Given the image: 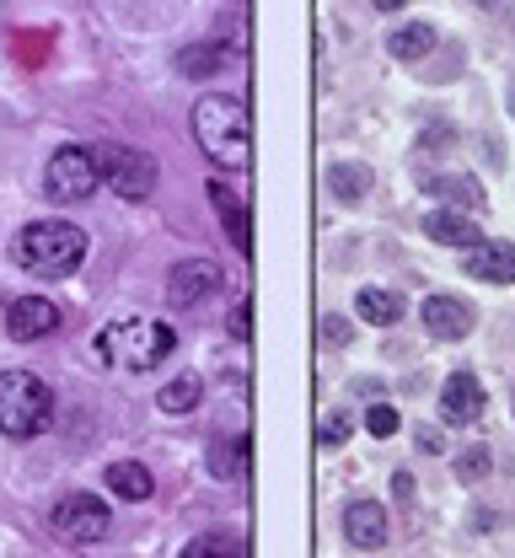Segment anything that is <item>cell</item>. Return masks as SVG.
<instances>
[{"mask_svg":"<svg viewBox=\"0 0 515 558\" xmlns=\"http://www.w3.org/2000/svg\"><path fill=\"white\" fill-rule=\"evenodd\" d=\"M177 349V333L172 323H156V317H119V323H102L97 339H91V354L113 371H156L161 360H172Z\"/></svg>","mask_w":515,"mask_h":558,"instance_id":"obj_1","label":"cell"},{"mask_svg":"<svg viewBox=\"0 0 515 558\" xmlns=\"http://www.w3.org/2000/svg\"><path fill=\"white\" fill-rule=\"evenodd\" d=\"M194 140H199V150L210 156V161H221V167H247V150H253V124H247V102L242 97H199L194 102Z\"/></svg>","mask_w":515,"mask_h":558,"instance_id":"obj_2","label":"cell"},{"mask_svg":"<svg viewBox=\"0 0 515 558\" xmlns=\"http://www.w3.org/2000/svg\"><path fill=\"white\" fill-rule=\"evenodd\" d=\"M11 253H16V264L27 275L65 279L86 264V231L71 226V220H33V226H22V236H16Z\"/></svg>","mask_w":515,"mask_h":558,"instance_id":"obj_3","label":"cell"},{"mask_svg":"<svg viewBox=\"0 0 515 558\" xmlns=\"http://www.w3.org/2000/svg\"><path fill=\"white\" fill-rule=\"evenodd\" d=\"M54 424V392L33 371H0V435L33 440Z\"/></svg>","mask_w":515,"mask_h":558,"instance_id":"obj_4","label":"cell"},{"mask_svg":"<svg viewBox=\"0 0 515 558\" xmlns=\"http://www.w3.org/2000/svg\"><path fill=\"white\" fill-rule=\"evenodd\" d=\"M44 189L49 199L75 205V199H91L102 189V161H97V145H60L44 167Z\"/></svg>","mask_w":515,"mask_h":558,"instance_id":"obj_5","label":"cell"},{"mask_svg":"<svg viewBox=\"0 0 515 558\" xmlns=\"http://www.w3.org/2000/svg\"><path fill=\"white\" fill-rule=\"evenodd\" d=\"M49 532L60 543H102L108 537V505L97 494H60L49 510Z\"/></svg>","mask_w":515,"mask_h":558,"instance_id":"obj_6","label":"cell"},{"mask_svg":"<svg viewBox=\"0 0 515 558\" xmlns=\"http://www.w3.org/2000/svg\"><path fill=\"white\" fill-rule=\"evenodd\" d=\"M97 161H102V183H113L119 199H150L156 194V161H150L146 150L97 145Z\"/></svg>","mask_w":515,"mask_h":558,"instance_id":"obj_7","label":"cell"},{"mask_svg":"<svg viewBox=\"0 0 515 558\" xmlns=\"http://www.w3.org/2000/svg\"><path fill=\"white\" fill-rule=\"evenodd\" d=\"M54 328H60V306H54L49 295H16V301L5 306V333H11L16 344L49 339Z\"/></svg>","mask_w":515,"mask_h":558,"instance_id":"obj_8","label":"cell"},{"mask_svg":"<svg viewBox=\"0 0 515 558\" xmlns=\"http://www.w3.org/2000/svg\"><path fill=\"white\" fill-rule=\"evenodd\" d=\"M221 269L210 264V258H188V264H177L172 279H167V301L177 306V312H188V306H199L205 295H216L221 290Z\"/></svg>","mask_w":515,"mask_h":558,"instance_id":"obj_9","label":"cell"},{"mask_svg":"<svg viewBox=\"0 0 515 558\" xmlns=\"http://www.w3.org/2000/svg\"><path fill=\"white\" fill-rule=\"evenodd\" d=\"M483 381L473 376V371H451L441 387V418L445 424H473V418L483 414Z\"/></svg>","mask_w":515,"mask_h":558,"instance_id":"obj_10","label":"cell"},{"mask_svg":"<svg viewBox=\"0 0 515 558\" xmlns=\"http://www.w3.org/2000/svg\"><path fill=\"white\" fill-rule=\"evenodd\" d=\"M419 317H425V333L441 339V344H456V339L473 333V312H467L456 295H430V301L419 306Z\"/></svg>","mask_w":515,"mask_h":558,"instance_id":"obj_11","label":"cell"},{"mask_svg":"<svg viewBox=\"0 0 515 558\" xmlns=\"http://www.w3.org/2000/svg\"><path fill=\"white\" fill-rule=\"evenodd\" d=\"M467 279H489V284H515V242L500 236H483L473 253H467Z\"/></svg>","mask_w":515,"mask_h":558,"instance_id":"obj_12","label":"cell"},{"mask_svg":"<svg viewBox=\"0 0 515 558\" xmlns=\"http://www.w3.org/2000/svg\"><path fill=\"white\" fill-rule=\"evenodd\" d=\"M344 537L355 543V548H381L387 543V510L376 505V499H355V505H344Z\"/></svg>","mask_w":515,"mask_h":558,"instance_id":"obj_13","label":"cell"},{"mask_svg":"<svg viewBox=\"0 0 515 558\" xmlns=\"http://www.w3.org/2000/svg\"><path fill=\"white\" fill-rule=\"evenodd\" d=\"M425 236L441 242V247H467V253L483 242L478 220H467V215H456V209H430V215H425Z\"/></svg>","mask_w":515,"mask_h":558,"instance_id":"obj_14","label":"cell"},{"mask_svg":"<svg viewBox=\"0 0 515 558\" xmlns=\"http://www.w3.org/2000/svg\"><path fill=\"white\" fill-rule=\"evenodd\" d=\"M205 194H210V205L221 209L231 247H236V253H253V231H247V205H242V194H236L231 183H216V178H210V189H205Z\"/></svg>","mask_w":515,"mask_h":558,"instance_id":"obj_15","label":"cell"},{"mask_svg":"<svg viewBox=\"0 0 515 558\" xmlns=\"http://www.w3.org/2000/svg\"><path fill=\"white\" fill-rule=\"evenodd\" d=\"M430 49H436V27L430 22H403V27L387 33V54L392 60H425Z\"/></svg>","mask_w":515,"mask_h":558,"instance_id":"obj_16","label":"cell"},{"mask_svg":"<svg viewBox=\"0 0 515 558\" xmlns=\"http://www.w3.org/2000/svg\"><path fill=\"white\" fill-rule=\"evenodd\" d=\"M328 189H333V199L360 205V199L370 194V167H360V161H339V167H328Z\"/></svg>","mask_w":515,"mask_h":558,"instance_id":"obj_17","label":"cell"},{"mask_svg":"<svg viewBox=\"0 0 515 558\" xmlns=\"http://www.w3.org/2000/svg\"><path fill=\"white\" fill-rule=\"evenodd\" d=\"M355 312H360L366 323H376V328H392V323L403 317V295H397V290H376V284H366L360 301H355Z\"/></svg>","mask_w":515,"mask_h":558,"instance_id":"obj_18","label":"cell"},{"mask_svg":"<svg viewBox=\"0 0 515 558\" xmlns=\"http://www.w3.org/2000/svg\"><path fill=\"white\" fill-rule=\"evenodd\" d=\"M108 488L119 494V499H130V505H140V499H150V473L140 468V462H113L108 468Z\"/></svg>","mask_w":515,"mask_h":558,"instance_id":"obj_19","label":"cell"},{"mask_svg":"<svg viewBox=\"0 0 515 558\" xmlns=\"http://www.w3.org/2000/svg\"><path fill=\"white\" fill-rule=\"evenodd\" d=\"M199 398H205V387H199V376H172L167 387H161V414H194L199 409Z\"/></svg>","mask_w":515,"mask_h":558,"instance_id":"obj_20","label":"cell"},{"mask_svg":"<svg viewBox=\"0 0 515 558\" xmlns=\"http://www.w3.org/2000/svg\"><path fill=\"white\" fill-rule=\"evenodd\" d=\"M177 558H247V543L236 532H210V537H194Z\"/></svg>","mask_w":515,"mask_h":558,"instance_id":"obj_21","label":"cell"},{"mask_svg":"<svg viewBox=\"0 0 515 558\" xmlns=\"http://www.w3.org/2000/svg\"><path fill=\"white\" fill-rule=\"evenodd\" d=\"M425 189H430V194H441V199H451V205H462V209H483V189H478V178H430Z\"/></svg>","mask_w":515,"mask_h":558,"instance_id":"obj_22","label":"cell"},{"mask_svg":"<svg viewBox=\"0 0 515 558\" xmlns=\"http://www.w3.org/2000/svg\"><path fill=\"white\" fill-rule=\"evenodd\" d=\"M221 49L216 44H188L183 54H177V65H183V75H194V81H205V75H216L221 70Z\"/></svg>","mask_w":515,"mask_h":558,"instance_id":"obj_23","label":"cell"},{"mask_svg":"<svg viewBox=\"0 0 515 558\" xmlns=\"http://www.w3.org/2000/svg\"><path fill=\"white\" fill-rule=\"evenodd\" d=\"M489 468H494L489 446H467V451L456 457V478H462V484H483V478H489Z\"/></svg>","mask_w":515,"mask_h":558,"instance_id":"obj_24","label":"cell"},{"mask_svg":"<svg viewBox=\"0 0 515 558\" xmlns=\"http://www.w3.org/2000/svg\"><path fill=\"white\" fill-rule=\"evenodd\" d=\"M366 429L376 435V440H392V435L403 429V414H397L392 403H370V409H366Z\"/></svg>","mask_w":515,"mask_h":558,"instance_id":"obj_25","label":"cell"},{"mask_svg":"<svg viewBox=\"0 0 515 558\" xmlns=\"http://www.w3.org/2000/svg\"><path fill=\"white\" fill-rule=\"evenodd\" d=\"M242 462H247V440H231V446H216V451H210V473H216V478L242 473Z\"/></svg>","mask_w":515,"mask_h":558,"instance_id":"obj_26","label":"cell"},{"mask_svg":"<svg viewBox=\"0 0 515 558\" xmlns=\"http://www.w3.org/2000/svg\"><path fill=\"white\" fill-rule=\"evenodd\" d=\"M350 435H355L350 414H328L322 418V429H317V440H322V446H350Z\"/></svg>","mask_w":515,"mask_h":558,"instance_id":"obj_27","label":"cell"},{"mask_svg":"<svg viewBox=\"0 0 515 558\" xmlns=\"http://www.w3.org/2000/svg\"><path fill=\"white\" fill-rule=\"evenodd\" d=\"M322 339H328V344H350V339H355V328H350L344 317H322Z\"/></svg>","mask_w":515,"mask_h":558,"instance_id":"obj_28","label":"cell"},{"mask_svg":"<svg viewBox=\"0 0 515 558\" xmlns=\"http://www.w3.org/2000/svg\"><path fill=\"white\" fill-rule=\"evenodd\" d=\"M414 440H419V451H430V457H436V451H445V435H441V429H430V424H425Z\"/></svg>","mask_w":515,"mask_h":558,"instance_id":"obj_29","label":"cell"},{"mask_svg":"<svg viewBox=\"0 0 515 558\" xmlns=\"http://www.w3.org/2000/svg\"><path fill=\"white\" fill-rule=\"evenodd\" d=\"M247 317H253V312H247V301H242V306L231 312V333H236V339H247V333H253V328H247Z\"/></svg>","mask_w":515,"mask_h":558,"instance_id":"obj_30","label":"cell"},{"mask_svg":"<svg viewBox=\"0 0 515 558\" xmlns=\"http://www.w3.org/2000/svg\"><path fill=\"white\" fill-rule=\"evenodd\" d=\"M511 108H515V92H511Z\"/></svg>","mask_w":515,"mask_h":558,"instance_id":"obj_31","label":"cell"}]
</instances>
